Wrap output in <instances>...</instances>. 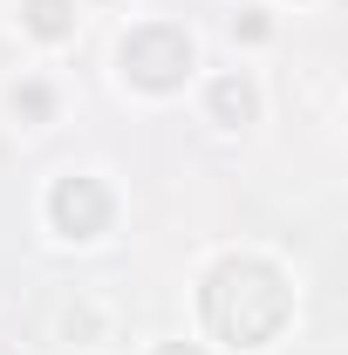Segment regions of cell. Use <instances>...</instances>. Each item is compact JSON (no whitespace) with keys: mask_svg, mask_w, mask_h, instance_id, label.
I'll return each mask as SVG.
<instances>
[{"mask_svg":"<svg viewBox=\"0 0 348 355\" xmlns=\"http://www.w3.org/2000/svg\"><path fill=\"white\" fill-rule=\"evenodd\" d=\"M294 314V287L287 273L260 253H225V260L205 273V328L232 349H260L287 328Z\"/></svg>","mask_w":348,"mask_h":355,"instance_id":"6da1fadb","label":"cell"},{"mask_svg":"<svg viewBox=\"0 0 348 355\" xmlns=\"http://www.w3.org/2000/svg\"><path fill=\"white\" fill-rule=\"evenodd\" d=\"M116 62H123V76H130L137 89H157V96H164V89H177L184 76H191L198 48H191V35H184L177 21H143V28L123 35Z\"/></svg>","mask_w":348,"mask_h":355,"instance_id":"7a4b0ae2","label":"cell"},{"mask_svg":"<svg viewBox=\"0 0 348 355\" xmlns=\"http://www.w3.org/2000/svg\"><path fill=\"white\" fill-rule=\"evenodd\" d=\"M48 219H55L62 239H96V232L110 225V184H103V178H55Z\"/></svg>","mask_w":348,"mask_h":355,"instance_id":"3957f363","label":"cell"},{"mask_svg":"<svg viewBox=\"0 0 348 355\" xmlns=\"http://www.w3.org/2000/svg\"><path fill=\"white\" fill-rule=\"evenodd\" d=\"M205 103H212V123H225V130H239V123H253V116H260V96H253L246 76H218Z\"/></svg>","mask_w":348,"mask_h":355,"instance_id":"277c9868","label":"cell"},{"mask_svg":"<svg viewBox=\"0 0 348 355\" xmlns=\"http://www.w3.org/2000/svg\"><path fill=\"white\" fill-rule=\"evenodd\" d=\"M21 21H28V35L62 42V35L76 28V0H21Z\"/></svg>","mask_w":348,"mask_h":355,"instance_id":"5b68a950","label":"cell"},{"mask_svg":"<svg viewBox=\"0 0 348 355\" xmlns=\"http://www.w3.org/2000/svg\"><path fill=\"white\" fill-rule=\"evenodd\" d=\"M14 110H21L28 123H42L48 110H55V96H48V83H21V89H14Z\"/></svg>","mask_w":348,"mask_h":355,"instance_id":"8992f818","label":"cell"},{"mask_svg":"<svg viewBox=\"0 0 348 355\" xmlns=\"http://www.w3.org/2000/svg\"><path fill=\"white\" fill-rule=\"evenodd\" d=\"M232 35H246V42H266V14H239V21H232Z\"/></svg>","mask_w":348,"mask_h":355,"instance_id":"52a82bcc","label":"cell"},{"mask_svg":"<svg viewBox=\"0 0 348 355\" xmlns=\"http://www.w3.org/2000/svg\"><path fill=\"white\" fill-rule=\"evenodd\" d=\"M157 355H205V349H191V342H171V349H157Z\"/></svg>","mask_w":348,"mask_h":355,"instance_id":"ba28073f","label":"cell"}]
</instances>
